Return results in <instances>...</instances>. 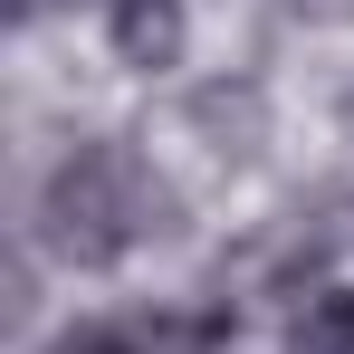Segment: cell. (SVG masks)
Wrapping results in <instances>:
<instances>
[{
    "label": "cell",
    "mask_w": 354,
    "mask_h": 354,
    "mask_svg": "<svg viewBox=\"0 0 354 354\" xmlns=\"http://www.w3.org/2000/svg\"><path fill=\"white\" fill-rule=\"evenodd\" d=\"M173 221H182V182L134 134H77V144H58L39 192H29V239L67 278H106L124 259H144L153 239H173Z\"/></svg>",
    "instance_id": "obj_1"
},
{
    "label": "cell",
    "mask_w": 354,
    "mask_h": 354,
    "mask_svg": "<svg viewBox=\"0 0 354 354\" xmlns=\"http://www.w3.org/2000/svg\"><path fill=\"white\" fill-rule=\"evenodd\" d=\"M96 39L134 77H173L182 48H192V0H106L96 10Z\"/></svg>",
    "instance_id": "obj_2"
},
{
    "label": "cell",
    "mask_w": 354,
    "mask_h": 354,
    "mask_svg": "<svg viewBox=\"0 0 354 354\" xmlns=\"http://www.w3.org/2000/svg\"><path fill=\"white\" fill-rule=\"evenodd\" d=\"M182 134H192L211 163H249V153L268 144V96H259L249 77H201V86L182 96Z\"/></svg>",
    "instance_id": "obj_3"
},
{
    "label": "cell",
    "mask_w": 354,
    "mask_h": 354,
    "mask_svg": "<svg viewBox=\"0 0 354 354\" xmlns=\"http://www.w3.org/2000/svg\"><path fill=\"white\" fill-rule=\"evenodd\" d=\"M48 354H134V335H124V316H86V326H58Z\"/></svg>",
    "instance_id": "obj_4"
},
{
    "label": "cell",
    "mask_w": 354,
    "mask_h": 354,
    "mask_svg": "<svg viewBox=\"0 0 354 354\" xmlns=\"http://www.w3.org/2000/svg\"><path fill=\"white\" fill-rule=\"evenodd\" d=\"M345 144H354V96H345Z\"/></svg>",
    "instance_id": "obj_5"
}]
</instances>
